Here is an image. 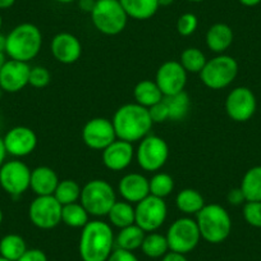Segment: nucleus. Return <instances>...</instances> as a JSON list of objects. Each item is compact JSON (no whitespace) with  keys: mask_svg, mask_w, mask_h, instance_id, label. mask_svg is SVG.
<instances>
[{"mask_svg":"<svg viewBox=\"0 0 261 261\" xmlns=\"http://www.w3.org/2000/svg\"><path fill=\"white\" fill-rule=\"evenodd\" d=\"M112 123L117 139L130 144L140 142L144 137L150 135V130L154 125L150 118L149 109L137 102H129L118 108L113 115Z\"/></svg>","mask_w":261,"mask_h":261,"instance_id":"obj_1","label":"nucleus"},{"mask_svg":"<svg viewBox=\"0 0 261 261\" xmlns=\"http://www.w3.org/2000/svg\"><path fill=\"white\" fill-rule=\"evenodd\" d=\"M115 237L109 223L90 220L82 228L79 251L82 261H107L114 250Z\"/></svg>","mask_w":261,"mask_h":261,"instance_id":"obj_2","label":"nucleus"},{"mask_svg":"<svg viewBox=\"0 0 261 261\" xmlns=\"http://www.w3.org/2000/svg\"><path fill=\"white\" fill-rule=\"evenodd\" d=\"M42 34L34 23H21L7 35L6 55L9 59L29 63L39 55Z\"/></svg>","mask_w":261,"mask_h":261,"instance_id":"obj_3","label":"nucleus"},{"mask_svg":"<svg viewBox=\"0 0 261 261\" xmlns=\"http://www.w3.org/2000/svg\"><path fill=\"white\" fill-rule=\"evenodd\" d=\"M196 223L200 234L209 243H222L229 237L232 219L225 207L219 204H207L196 214Z\"/></svg>","mask_w":261,"mask_h":261,"instance_id":"obj_4","label":"nucleus"},{"mask_svg":"<svg viewBox=\"0 0 261 261\" xmlns=\"http://www.w3.org/2000/svg\"><path fill=\"white\" fill-rule=\"evenodd\" d=\"M80 202L90 217H107L117 202V193L113 186L105 179H92L82 187Z\"/></svg>","mask_w":261,"mask_h":261,"instance_id":"obj_5","label":"nucleus"},{"mask_svg":"<svg viewBox=\"0 0 261 261\" xmlns=\"http://www.w3.org/2000/svg\"><path fill=\"white\" fill-rule=\"evenodd\" d=\"M90 14L95 29L107 36H117L127 26L128 16L119 0H96Z\"/></svg>","mask_w":261,"mask_h":261,"instance_id":"obj_6","label":"nucleus"},{"mask_svg":"<svg viewBox=\"0 0 261 261\" xmlns=\"http://www.w3.org/2000/svg\"><path fill=\"white\" fill-rule=\"evenodd\" d=\"M199 74L200 80L206 87L212 90H223L229 86L237 77L238 63L230 55L219 54L207 60Z\"/></svg>","mask_w":261,"mask_h":261,"instance_id":"obj_7","label":"nucleus"},{"mask_svg":"<svg viewBox=\"0 0 261 261\" xmlns=\"http://www.w3.org/2000/svg\"><path fill=\"white\" fill-rule=\"evenodd\" d=\"M168 158L169 146L164 139L156 135H147L135 150V159L145 172H159L167 164Z\"/></svg>","mask_w":261,"mask_h":261,"instance_id":"obj_8","label":"nucleus"},{"mask_svg":"<svg viewBox=\"0 0 261 261\" xmlns=\"http://www.w3.org/2000/svg\"><path fill=\"white\" fill-rule=\"evenodd\" d=\"M165 237H167L169 251L183 253V255L195 250L201 240L197 223L191 217H182L174 220L168 228Z\"/></svg>","mask_w":261,"mask_h":261,"instance_id":"obj_9","label":"nucleus"},{"mask_svg":"<svg viewBox=\"0 0 261 261\" xmlns=\"http://www.w3.org/2000/svg\"><path fill=\"white\" fill-rule=\"evenodd\" d=\"M168 217V206L164 199L149 195L137 202L135 206V224L145 233L156 232L165 223Z\"/></svg>","mask_w":261,"mask_h":261,"instance_id":"obj_10","label":"nucleus"},{"mask_svg":"<svg viewBox=\"0 0 261 261\" xmlns=\"http://www.w3.org/2000/svg\"><path fill=\"white\" fill-rule=\"evenodd\" d=\"M62 207L54 196H36L29 206V218L39 229H54L62 223Z\"/></svg>","mask_w":261,"mask_h":261,"instance_id":"obj_11","label":"nucleus"},{"mask_svg":"<svg viewBox=\"0 0 261 261\" xmlns=\"http://www.w3.org/2000/svg\"><path fill=\"white\" fill-rule=\"evenodd\" d=\"M31 169L19 159L8 160L0 168V187L13 197L23 195L30 188Z\"/></svg>","mask_w":261,"mask_h":261,"instance_id":"obj_12","label":"nucleus"},{"mask_svg":"<svg viewBox=\"0 0 261 261\" xmlns=\"http://www.w3.org/2000/svg\"><path fill=\"white\" fill-rule=\"evenodd\" d=\"M257 107L256 96L248 87L240 86L233 89L225 99V112L228 117L238 123L250 120Z\"/></svg>","mask_w":261,"mask_h":261,"instance_id":"obj_13","label":"nucleus"},{"mask_svg":"<svg viewBox=\"0 0 261 261\" xmlns=\"http://www.w3.org/2000/svg\"><path fill=\"white\" fill-rule=\"evenodd\" d=\"M82 140L87 147L102 151L117 140L112 120L107 118H92L82 128Z\"/></svg>","mask_w":261,"mask_h":261,"instance_id":"obj_14","label":"nucleus"},{"mask_svg":"<svg viewBox=\"0 0 261 261\" xmlns=\"http://www.w3.org/2000/svg\"><path fill=\"white\" fill-rule=\"evenodd\" d=\"M155 82L164 96H172L185 91L187 84V72L177 60H168L158 68Z\"/></svg>","mask_w":261,"mask_h":261,"instance_id":"obj_15","label":"nucleus"},{"mask_svg":"<svg viewBox=\"0 0 261 261\" xmlns=\"http://www.w3.org/2000/svg\"><path fill=\"white\" fill-rule=\"evenodd\" d=\"M4 146L11 156L24 158L31 155L37 146V136L35 130L26 125H16L4 135Z\"/></svg>","mask_w":261,"mask_h":261,"instance_id":"obj_16","label":"nucleus"},{"mask_svg":"<svg viewBox=\"0 0 261 261\" xmlns=\"http://www.w3.org/2000/svg\"><path fill=\"white\" fill-rule=\"evenodd\" d=\"M30 69L29 63L7 59L3 68L0 69V87L3 92L16 94L22 91L29 85Z\"/></svg>","mask_w":261,"mask_h":261,"instance_id":"obj_17","label":"nucleus"},{"mask_svg":"<svg viewBox=\"0 0 261 261\" xmlns=\"http://www.w3.org/2000/svg\"><path fill=\"white\" fill-rule=\"evenodd\" d=\"M50 49L54 59L62 64H73L82 55L81 41L69 32L55 35L50 44Z\"/></svg>","mask_w":261,"mask_h":261,"instance_id":"obj_18","label":"nucleus"},{"mask_svg":"<svg viewBox=\"0 0 261 261\" xmlns=\"http://www.w3.org/2000/svg\"><path fill=\"white\" fill-rule=\"evenodd\" d=\"M101 152L102 163L112 172H122L127 169L135 158L134 145L119 139L115 140Z\"/></svg>","mask_w":261,"mask_h":261,"instance_id":"obj_19","label":"nucleus"},{"mask_svg":"<svg viewBox=\"0 0 261 261\" xmlns=\"http://www.w3.org/2000/svg\"><path fill=\"white\" fill-rule=\"evenodd\" d=\"M118 192L124 201L137 204L150 195L149 179L141 173H128L120 178Z\"/></svg>","mask_w":261,"mask_h":261,"instance_id":"obj_20","label":"nucleus"},{"mask_svg":"<svg viewBox=\"0 0 261 261\" xmlns=\"http://www.w3.org/2000/svg\"><path fill=\"white\" fill-rule=\"evenodd\" d=\"M58 183H59V177L51 168L42 165L31 170L30 188L36 196H53L57 190Z\"/></svg>","mask_w":261,"mask_h":261,"instance_id":"obj_21","label":"nucleus"},{"mask_svg":"<svg viewBox=\"0 0 261 261\" xmlns=\"http://www.w3.org/2000/svg\"><path fill=\"white\" fill-rule=\"evenodd\" d=\"M233 39H234V34L233 30L228 26L227 23H215L210 26L207 30L206 37V46L210 51L215 53V54H224L233 44Z\"/></svg>","mask_w":261,"mask_h":261,"instance_id":"obj_22","label":"nucleus"},{"mask_svg":"<svg viewBox=\"0 0 261 261\" xmlns=\"http://www.w3.org/2000/svg\"><path fill=\"white\" fill-rule=\"evenodd\" d=\"M128 18L146 21L152 18L160 8L158 0H119Z\"/></svg>","mask_w":261,"mask_h":261,"instance_id":"obj_23","label":"nucleus"},{"mask_svg":"<svg viewBox=\"0 0 261 261\" xmlns=\"http://www.w3.org/2000/svg\"><path fill=\"white\" fill-rule=\"evenodd\" d=\"M175 205L177 209L185 215H196L202 207L205 206L204 196L197 190L193 188H185L180 190L175 196Z\"/></svg>","mask_w":261,"mask_h":261,"instance_id":"obj_24","label":"nucleus"},{"mask_svg":"<svg viewBox=\"0 0 261 261\" xmlns=\"http://www.w3.org/2000/svg\"><path fill=\"white\" fill-rule=\"evenodd\" d=\"M135 101L144 108H151L164 99V95L160 91L156 82L151 80H142L134 89Z\"/></svg>","mask_w":261,"mask_h":261,"instance_id":"obj_25","label":"nucleus"},{"mask_svg":"<svg viewBox=\"0 0 261 261\" xmlns=\"http://www.w3.org/2000/svg\"><path fill=\"white\" fill-rule=\"evenodd\" d=\"M240 188L246 201H261V165L250 168L245 173Z\"/></svg>","mask_w":261,"mask_h":261,"instance_id":"obj_26","label":"nucleus"},{"mask_svg":"<svg viewBox=\"0 0 261 261\" xmlns=\"http://www.w3.org/2000/svg\"><path fill=\"white\" fill-rule=\"evenodd\" d=\"M146 233L141 229L137 224L128 225V227L122 228L115 237V245L117 248L127 251H136L137 248H141L144 238Z\"/></svg>","mask_w":261,"mask_h":261,"instance_id":"obj_27","label":"nucleus"},{"mask_svg":"<svg viewBox=\"0 0 261 261\" xmlns=\"http://www.w3.org/2000/svg\"><path fill=\"white\" fill-rule=\"evenodd\" d=\"M107 217L109 218V223L113 227L122 229L128 225L135 224V207L134 205L124 200L123 201L117 200Z\"/></svg>","mask_w":261,"mask_h":261,"instance_id":"obj_28","label":"nucleus"},{"mask_svg":"<svg viewBox=\"0 0 261 261\" xmlns=\"http://www.w3.org/2000/svg\"><path fill=\"white\" fill-rule=\"evenodd\" d=\"M27 251L26 241L16 233H9L0 240V256L9 261H17Z\"/></svg>","mask_w":261,"mask_h":261,"instance_id":"obj_29","label":"nucleus"},{"mask_svg":"<svg viewBox=\"0 0 261 261\" xmlns=\"http://www.w3.org/2000/svg\"><path fill=\"white\" fill-rule=\"evenodd\" d=\"M164 101L169 110V120L180 122L187 117L191 108V99L187 92L182 91L172 96H164Z\"/></svg>","mask_w":261,"mask_h":261,"instance_id":"obj_30","label":"nucleus"},{"mask_svg":"<svg viewBox=\"0 0 261 261\" xmlns=\"http://www.w3.org/2000/svg\"><path fill=\"white\" fill-rule=\"evenodd\" d=\"M90 222V214L81 202L64 205L62 207V223L71 228H84Z\"/></svg>","mask_w":261,"mask_h":261,"instance_id":"obj_31","label":"nucleus"},{"mask_svg":"<svg viewBox=\"0 0 261 261\" xmlns=\"http://www.w3.org/2000/svg\"><path fill=\"white\" fill-rule=\"evenodd\" d=\"M141 250L150 258L163 257L169 251L167 237L156 232L147 233L141 245Z\"/></svg>","mask_w":261,"mask_h":261,"instance_id":"obj_32","label":"nucleus"},{"mask_svg":"<svg viewBox=\"0 0 261 261\" xmlns=\"http://www.w3.org/2000/svg\"><path fill=\"white\" fill-rule=\"evenodd\" d=\"M82 187L73 179H63L59 180L57 190L54 192V197L58 200L62 206L73 202H79L81 197Z\"/></svg>","mask_w":261,"mask_h":261,"instance_id":"obj_33","label":"nucleus"},{"mask_svg":"<svg viewBox=\"0 0 261 261\" xmlns=\"http://www.w3.org/2000/svg\"><path fill=\"white\" fill-rule=\"evenodd\" d=\"M207 59L204 53L197 47H187L180 54L179 63L187 73H200Z\"/></svg>","mask_w":261,"mask_h":261,"instance_id":"obj_34","label":"nucleus"},{"mask_svg":"<svg viewBox=\"0 0 261 261\" xmlns=\"http://www.w3.org/2000/svg\"><path fill=\"white\" fill-rule=\"evenodd\" d=\"M150 195L156 196L160 199H165L174 190V179L170 174L163 172H156L149 179Z\"/></svg>","mask_w":261,"mask_h":261,"instance_id":"obj_35","label":"nucleus"},{"mask_svg":"<svg viewBox=\"0 0 261 261\" xmlns=\"http://www.w3.org/2000/svg\"><path fill=\"white\" fill-rule=\"evenodd\" d=\"M50 80H51V74L47 71V68L42 65H36L30 69V86L35 87V89H44L50 84Z\"/></svg>","mask_w":261,"mask_h":261,"instance_id":"obj_36","label":"nucleus"},{"mask_svg":"<svg viewBox=\"0 0 261 261\" xmlns=\"http://www.w3.org/2000/svg\"><path fill=\"white\" fill-rule=\"evenodd\" d=\"M242 213L247 224L261 228V201H246Z\"/></svg>","mask_w":261,"mask_h":261,"instance_id":"obj_37","label":"nucleus"},{"mask_svg":"<svg viewBox=\"0 0 261 261\" xmlns=\"http://www.w3.org/2000/svg\"><path fill=\"white\" fill-rule=\"evenodd\" d=\"M199 27V19L193 13H185L178 18L177 31L180 36H191Z\"/></svg>","mask_w":261,"mask_h":261,"instance_id":"obj_38","label":"nucleus"},{"mask_svg":"<svg viewBox=\"0 0 261 261\" xmlns=\"http://www.w3.org/2000/svg\"><path fill=\"white\" fill-rule=\"evenodd\" d=\"M149 114L154 124L155 123H164L169 120V110H168L164 99L158 102V104L152 105L151 108H149Z\"/></svg>","mask_w":261,"mask_h":261,"instance_id":"obj_39","label":"nucleus"},{"mask_svg":"<svg viewBox=\"0 0 261 261\" xmlns=\"http://www.w3.org/2000/svg\"><path fill=\"white\" fill-rule=\"evenodd\" d=\"M107 261H139V258L136 257V255H135L132 251L115 248V250H113V252L110 253V256L108 257Z\"/></svg>","mask_w":261,"mask_h":261,"instance_id":"obj_40","label":"nucleus"},{"mask_svg":"<svg viewBox=\"0 0 261 261\" xmlns=\"http://www.w3.org/2000/svg\"><path fill=\"white\" fill-rule=\"evenodd\" d=\"M17 261H47V256L39 248H27L26 252Z\"/></svg>","mask_w":261,"mask_h":261,"instance_id":"obj_41","label":"nucleus"},{"mask_svg":"<svg viewBox=\"0 0 261 261\" xmlns=\"http://www.w3.org/2000/svg\"><path fill=\"white\" fill-rule=\"evenodd\" d=\"M227 201L233 206H238V205H242L243 202H246V197L240 187L232 188L227 195Z\"/></svg>","mask_w":261,"mask_h":261,"instance_id":"obj_42","label":"nucleus"},{"mask_svg":"<svg viewBox=\"0 0 261 261\" xmlns=\"http://www.w3.org/2000/svg\"><path fill=\"white\" fill-rule=\"evenodd\" d=\"M162 261H188L183 253L174 252V251H169V252L165 253L162 257Z\"/></svg>","mask_w":261,"mask_h":261,"instance_id":"obj_43","label":"nucleus"},{"mask_svg":"<svg viewBox=\"0 0 261 261\" xmlns=\"http://www.w3.org/2000/svg\"><path fill=\"white\" fill-rule=\"evenodd\" d=\"M95 4H96V0H79L80 9L85 13H91Z\"/></svg>","mask_w":261,"mask_h":261,"instance_id":"obj_44","label":"nucleus"},{"mask_svg":"<svg viewBox=\"0 0 261 261\" xmlns=\"http://www.w3.org/2000/svg\"><path fill=\"white\" fill-rule=\"evenodd\" d=\"M7 150L6 146H4V141H3V137H0V168L2 165L6 163V158H7Z\"/></svg>","mask_w":261,"mask_h":261,"instance_id":"obj_45","label":"nucleus"},{"mask_svg":"<svg viewBox=\"0 0 261 261\" xmlns=\"http://www.w3.org/2000/svg\"><path fill=\"white\" fill-rule=\"evenodd\" d=\"M14 3H16V0H0V11L12 8Z\"/></svg>","mask_w":261,"mask_h":261,"instance_id":"obj_46","label":"nucleus"},{"mask_svg":"<svg viewBox=\"0 0 261 261\" xmlns=\"http://www.w3.org/2000/svg\"><path fill=\"white\" fill-rule=\"evenodd\" d=\"M238 2L245 7H255L261 3V0H238Z\"/></svg>","mask_w":261,"mask_h":261,"instance_id":"obj_47","label":"nucleus"},{"mask_svg":"<svg viewBox=\"0 0 261 261\" xmlns=\"http://www.w3.org/2000/svg\"><path fill=\"white\" fill-rule=\"evenodd\" d=\"M7 47V35L0 32V53H6Z\"/></svg>","mask_w":261,"mask_h":261,"instance_id":"obj_48","label":"nucleus"},{"mask_svg":"<svg viewBox=\"0 0 261 261\" xmlns=\"http://www.w3.org/2000/svg\"><path fill=\"white\" fill-rule=\"evenodd\" d=\"M174 3V0H158L159 7H169Z\"/></svg>","mask_w":261,"mask_h":261,"instance_id":"obj_49","label":"nucleus"},{"mask_svg":"<svg viewBox=\"0 0 261 261\" xmlns=\"http://www.w3.org/2000/svg\"><path fill=\"white\" fill-rule=\"evenodd\" d=\"M6 62H7L6 53H0V69L3 68V65L6 64Z\"/></svg>","mask_w":261,"mask_h":261,"instance_id":"obj_50","label":"nucleus"},{"mask_svg":"<svg viewBox=\"0 0 261 261\" xmlns=\"http://www.w3.org/2000/svg\"><path fill=\"white\" fill-rule=\"evenodd\" d=\"M55 2H58V3H60V4H69V3H73V2H76V0H55Z\"/></svg>","mask_w":261,"mask_h":261,"instance_id":"obj_51","label":"nucleus"},{"mask_svg":"<svg viewBox=\"0 0 261 261\" xmlns=\"http://www.w3.org/2000/svg\"><path fill=\"white\" fill-rule=\"evenodd\" d=\"M3 219H4V214H3V210L0 209V225H2V223H3Z\"/></svg>","mask_w":261,"mask_h":261,"instance_id":"obj_52","label":"nucleus"},{"mask_svg":"<svg viewBox=\"0 0 261 261\" xmlns=\"http://www.w3.org/2000/svg\"><path fill=\"white\" fill-rule=\"evenodd\" d=\"M187 2H191V3H201V2H205V0H187Z\"/></svg>","mask_w":261,"mask_h":261,"instance_id":"obj_53","label":"nucleus"},{"mask_svg":"<svg viewBox=\"0 0 261 261\" xmlns=\"http://www.w3.org/2000/svg\"><path fill=\"white\" fill-rule=\"evenodd\" d=\"M3 26V18H2V14H0V29Z\"/></svg>","mask_w":261,"mask_h":261,"instance_id":"obj_54","label":"nucleus"},{"mask_svg":"<svg viewBox=\"0 0 261 261\" xmlns=\"http://www.w3.org/2000/svg\"><path fill=\"white\" fill-rule=\"evenodd\" d=\"M0 261H9V260H7V258L3 257V256H0Z\"/></svg>","mask_w":261,"mask_h":261,"instance_id":"obj_55","label":"nucleus"},{"mask_svg":"<svg viewBox=\"0 0 261 261\" xmlns=\"http://www.w3.org/2000/svg\"><path fill=\"white\" fill-rule=\"evenodd\" d=\"M2 94H3V90H2V87H0V99H2Z\"/></svg>","mask_w":261,"mask_h":261,"instance_id":"obj_56","label":"nucleus"}]
</instances>
